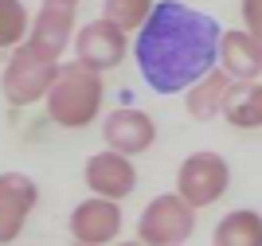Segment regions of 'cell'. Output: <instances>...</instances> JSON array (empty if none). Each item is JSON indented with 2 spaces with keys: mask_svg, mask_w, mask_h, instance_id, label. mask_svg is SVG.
I'll list each match as a JSON object with an SVG mask.
<instances>
[{
  "mask_svg": "<svg viewBox=\"0 0 262 246\" xmlns=\"http://www.w3.org/2000/svg\"><path fill=\"white\" fill-rule=\"evenodd\" d=\"M219 35L223 28L215 16L188 8L180 0H157L133 43L145 86L153 94H184L192 82L215 71Z\"/></svg>",
  "mask_w": 262,
  "mask_h": 246,
  "instance_id": "cell-1",
  "label": "cell"
},
{
  "mask_svg": "<svg viewBox=\"0 0 262 246\" xmlns=\"http://www.w3.org/2000/svg\"><path fill=\"white\" fill-rule=\"evenodd\" d=\"M102 75L98 71H86L82 63H59V75H55L51 90H47V118L63 129H86L90 121H98L102 114Z\"/></svg>",
  "mask_w": 262,
  "mask_h": 246,
  "instance_id": "cell-2",
  "label": "cell"
},
{
  "mask_svg": "<svg viewBox=\"0 0 262 246\" xmlns=\"http://www.w3.org/2000/svg\"><path fill=\"white\" fill-rule=\"evenodd\" d=\"M55 75H59V59L24 39L20 47H12V59L4 63V71H0V94L16 109L35 106V102L47 98Z\"/></svg>",
  "mask_w": 262,
  "mask_h": 246,
  "instance_id": "cell-3",
  "label": "cell"
},
{
  "mask_svg": "<svg viewBox=\"0 0 262 246\" xmlns=\"http://www.w3.org/2000/svg\"><path fill=\"white\" fill-rule=\"evenodd\" d=\"M227 188H231V164L211 149H200L192 156H184V164L176 172V195L184 204H192L196 211L219 204L227 195Z\"/></svg>",
  "mask_w": 262,
  "mask_h": 246,
  "instance_id": "cell-4",
  "label": "cell"
},
{
  "mask_svg": "<svg viewBox=\"0 0 262 246\" xmlns=\"http://www.w3.org/2000/svg\"><path fill=\"white\" fill-rule=\"evenodd\" d=\"M196 231V207L184 204L176 192L149 199L137 219V238L145 246H184Z\"/></svg>",
  "mask_w": 262,
  "mask_h": 246,
  "instance_id": "cell-5",
  "label": "cell"
},
{
  "mask_svg": "<svg viewBox=\"0 0 262 246\" xmlns=\"http://www.w3.org/2000/svg\"><path fill=\"white\" fill-rule=\"evenodd\" d=\"M125 55H129V35L121 32V28H114L110 20H90L78 28L75 35V63H82L86 71H98V75H106V71H114V66L125 63Z\"/></svg>",
  "mask_w": 262,
  "mask_h": 246,
  "instance_id": "cell-6",
  "label": "cell"
},
{
  "mask_svg": "<svg viewBox=\"0 0 262 246\" xmlns=\"http://www.w3.org/2000/svg\"><path fill=\"white\" fill-rule=\"evenodd\" d=\"M39 204V188L28 172H0V246L16 242Z\"/></svg>",
  "mask_w": 262,
  "mask_h": 246,
  "instance_id": "cell-7",
  "label": "cell"
},
{
  "mask_svg": "<svg viewBox=\"0 0 262 246\" xmlns=\"http://www.w3.org/2000/svg\"><path fill=\"white\" fill-rule=\"evenodd\" d=\"M102 141H106V149L121 152V156H141L157 141V121L137 106H118L102 121Z\"/></svg>",
  "mask_w": 262,
  "mask_h": 246,
  "instance_id": "cell-8",
  "label": "cell"
},
{
  "mask_svg": "<svg viewBox=\"0 0 262 246\" xmlns=\"http://www.w3.org/2000/svg\"><path fill=\"white\" fill-rule=\"evenodd\" d=\"M67 227H71V238H75V242L110 246V242H118V235H121V207L114 204V199L90 195V199L75 204Z\"/></svg>",
  "mask_w": 262,
  "mask_h": 246,
  "instance_id": "cell-9",
  "label": "cell"
},
{
  "mask_svg": "<svg viewBox=\"0 0 262 246\" xmlns=\"http://www.w3.org/2000/svg\"><path fill=\"white\" fill-rule=\"evenodd\" d=\"M82 180H86V188L94 195L121 204V199L133 195V188H137V168H133V156H121V152H114V149H102V152H94V156L86 161Z\"/></svg>",
  "mask_w": 262,
  "mask_h": 246,
  "instance_id": "cell-10",
  "label": "cell"
},
{
  "mask_svg": "<svg viewBox=\"0 0 262 246\" xmlns=\"http://www.w3.org/2000/svg\"><path fill=\"white\" fill-rule=\"evenodd\" d=\"M71 35H75V4H67V0H43V8L32 16L28 43H35L39 51L59 59L67 51Z\"/></svg>",
  "mask_w": 262,
  "mask_h": 246,
  "instance_id": "cell-11",
  "label": "cell"
},
{
  "mask_svg": "<svg viewBox=\"0 0 262 246\" xmlns=\"http://www.w3.org/2000/svg\"><path fill=\"white\" fill-rule=\"evenodd\" d=\"M219 71L235 82H254L262 75V43L251 32H223L219 35Z\"/></svg>",
  "mask_w": 262,
  "mask_h": 246,
  "instance_id": "cell-12",
  "label": "cell"
},
{
  "mask_svg": "<svg viewBox=\"0 0 262 246\" xmlns=\"http://www.w3.org/2000/svg\"><path fill=\"white\" fill-rule=\"evenodd\" d=\"M235 90H239V82L215 66V71H208L200 82H192L184 90V109L196 121H211V118H219V114L227 109V102H231Z\"/></svg>",
  "mask_w": 262,
  "mask_h": 246,
  "instance_id": "cell-13",
  "label": "cell"
},
{
  "mask_svg": "<svg viewBox=\"0 0 262 246\" xmlns=\"http://www.w3.org/2000/svg\"><path fill=\"white\" fill-rule=\"evenodd\" d=\"M211 246H262V215L251 207L223 215L211 231Z\"/></svg>",
  "mask_w": 262,
  "mask_h": 246,
  "instance_id": "cell-14",
  "label": "cell"
},
{
  "mask_svg": "<svg viewBox=\"0 0 262 246\" xmlns=\"http://www.w3.org/2000/svg\"><path fill=\"white\" fill-rule=\"evenodd\" d=\"M223 118L235 129H262V82H239Z\"/></svg>",
  "mask_w": 262,
  "mask_h": 246,
  "instance_id": "cell-15",
  "label": "cell"
},
{
  "mask_svg": "<svg viewBox=\"0 0 262 246\" xmlns=\"http://www.w3.org/2000/svg\"><path fill=\"white\" fill-rule=\"evenodd\" d=\"M153 4L157 0H102V20H110L114 28H121V32L129 35L149 20Z\"/></svg>",
  "mask_w": 262,
  "mask_h": 246,
  "instance_id": "cell-16",
  "label": "cell"
},
{
  "mask_svg": "<svg viewBox=\"0 0 262 246\" xmlns=\"http://www.w3.org/2000/svg\"><path fill=\"white\" fill-rule=\"evenodd\" d=\"M32 16L24 8V0H0V51H12L28 39Z\"/></svg>",
  "mask_w": 262,
  "mask_h": 246,
  "instance_id": "cell-17",
  "label": "cell"
},
{
  "mask_svg": "<svg viewBox=\"0 0 262 246\" xmlns=\"http://www.w3.org/2000/svg\"><path fill=\"white\" fill-rule=\"evenodd\" d=\"M243 24L251 35L262 32V0H243Z\"/></svg>",
  "mask_w": 262,
  "mask_h": 246,
  "instance_id": "cell-18",
  "label": "cell"
},
{
  "mask_svg": "<svg viewBox=\"0 0 262 246\" xmlns=\"http://www.w3.org/2000/svg\"><path fill=\"white\" fill-rule=\"evenodd\" d=\"M110 246H145L141 238H137V242H110Z\"/></svg>",
  "mask_w": 262,
  "mask_h": 246,
  "instance_id": "cell-19",
  "label": "cell"
},
{
  "mask_svg": "<svg viewBox=\"0 0 262 246\" xmlns=\"http://www.w3.org/2000/svg\"><path fill=\"white\" fill-rule=\"evenodd\" d=\"M67 4H75V8H78V0H67Z\"/></svg>",
  "mask_w": 262,
  "mask_h": 246,
  "instance_id": "cell-20",
  "label": "cell"
},
{
  "mask_svg": "<svg viewBox=\"0 0 262 246\" xmlns=\"http://www.w3.org/2000/svg\"><path fill=\"white\" fill-rule=\"evenodd\" d=\"M71 246H86V242H71Z\"/></svg>",
  "mask_w": 262,
  "mask_h": 246,
  "instance_id": "cell-21",
  "label": "cell"
}]
</instances>
